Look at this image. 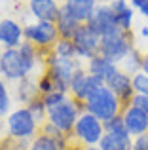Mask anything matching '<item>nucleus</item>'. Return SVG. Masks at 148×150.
Wrapping results in <instances>:
<instances>
[{
	"label": "nucleus",
	"instance_id": "nucleus-1",
	"mask_svg": "<svg viewBox=\"0 0 148 150\" xmlns=\"http://www.w3.org/2000/svg\"><path fill=\"white\" fill-rule=\"evenodd\" d=\"M84 108H85V112L93 114V116L99 118L101 122H108V120H112V118L122 114L123 105H122V101L110 91V88H108L106 84H103L85 99Z\"/></svg>",
	"mask_w": 148,
	"mask_h": 150
},
{
	"label": "nucleus",
	"instance_id": "nucleus-2",
	"mask_svg": "<svg viewBox=\"0 0 148 150\" xmlns=\"http://www.w3.org/2000/svg\"><path fill=\"white\" fill-rule=\"evenodd\" d=\"M84 103L76 101L74 97L68 95L67 99L59 105L48 108V124H51L55 129H59L65 135H72L74 125H76L80 114L84 112Z\"/></svg>",
	"mask_w": 148,
	"mask_h": 150
},
{
	"label": "nucleus",
	"instance_id": "nucleus-3",
	"mask_svg": "<svg viewBox=\"0 0 148 150\" xmlns=\"http://www.w3.org/2000/svg\"><path fill=\"white\" fill-rule=\"evenodd\" d=\"M6 129H8V135H10L11 139L19 141V143L32 141L34 137L40 133V125H38V122L32 118V114L29 112L27 106H19L13 112L8 114Z\"/></svg>",
	"mask_w": 148,
	"mask_h": 150
},
{
	"label": "nucleus",
	"instance_id": "nucleus-4",
	"mask_svg": "<svg viewBox=\"0 0 148 150\" xmlns=\"http://www.w3.org/2000/svg\"><path fill=\"white\" fill-rule=\"evenodd\" d=\"M23 33H25V40L30 42L40 55L49 53L55 44L59 42V30H57L55 23H49V21H34L29 23V25L23 27Z\"/></svg>",
	"mask_w": 148,
	"mask_h": 150
},
{
	"label": "nucleus",
	"instance_id": "nucleus-5",
	"mask_svg": "<svg viewBox=\"0 0 148 150\" xmlns=\"http://www.w3.org/2000/svg\"><path fill=\"white\" fill-rule=\"evenodd\" d=\"M135 38L133 33H125V30H116L112 34H106V36L101 38V48H99V55L110 59L112 63L120 65L123 59L127 57L131 50L135 48Z\"/></svg>",
	"mask_w": 148,
	"mask_h": 150
},
{
	"label": "nucleus",
	"instance_id": "nucleus-6",
	"mask_svg": "<svg viewBox=\"0 0 148 150\" xmlns=\"http://www.w3.org/2000/svg\"><path fill=\"white\" fill-rule=\"evenodd\" d=\"M104 135V122L89 112H82L72 131V139L82 146H97Z\"/></svg>",
	"mask_w": 148,
	"mask_h": 150
},
{
	"label": "nucleus",
	"instance_id": "nucleus-7",
	"mask_svg": "<svg viewBox=\"0 0 148 150\" xmlns=\"http://www.w3.org/2000/svg\"><path fill=\"white\" fill-rule=\"evenodd\" d=\"M72 42L76 46L78 57L80 59H93L95 55H99V48H101V36L87 25V23H82L78 27V30L74 33Z\"/></svg>",
	"mask_w": 148,
	"mask_h": 150
},
{
	"label": "nucleus",
	"instance_id": "nucleus-8",
	"mask_svg": "<svg viewBox=\"0 0 148 150\" xmlns=\"http://www.w3.org/2000/svg\"><path fill=\"white\" fill-rule=\"evenodd\" d=\"M0 74L8 82H15V84L25 76H29L17 48H2V51H0Z\"/></svg>",
	"mask_w": 148,
	"mask_h": 150
},
{
	"label": "nucleus",
	"instance_id": "nucleus-9",
	"mask_svg": "<svg viewBox=\"0 0 148 150\" xmlns=\"http://www.w3.org/2000/svg\"><path fill=\"white\" fill-rule=\"evenodd\" d=\"M103 84H104L103 80H99V78L93 76V74H89L87 69L80 67V69L74 72V76H72L68 93H70V97H74L76 101L85 103V99H87V97L91 95L99 86H103Z\"/></svg>",
	"mask_w": 148,
	"mask_h": 150
},
{
	"label": "nucleus",
	"instance_id": "nucleus-10",
	"mask_svg": "<svg viewBox=\"0 0 148 150\" xmlns=\"http://www.w3.org/2000/svg\"><path fill=\"white\" fill-rule=\"evenodd\" d=\"M104 84H106L108 88H110V91L122 101L123 108L131 105V101H133V97H135V88H133V78H131V74L123 72V70L120 69V70H116Z\"/></svg>",
	"mask_w": 148,
	"mask_h": 150
},
{
	"label": "nucleus",
	"instance_id": "nucleus-11",
	"mask_svg": "<svg viewBox=\"0 0 148 150\" xmlns=\"http://www.w3.org/2000/svg\"><path fill=\"white\" fill-rule=\"evenodd\" d=\"M87 25L91 27L101 38L120 30L118 25H116V19H114V11H112V8L108 6V4H97V8H95V11H93L91 19L87 21Z\"/></svg>",
	"mask_w": 148,
	"mask_h": 150
},
{
	"label": "nucleus",
	"instance_id": "nucleus-12",
	"mask_svg": "<svg viewBox=\"0 0 148 150\" xmlns=\"http://www.w3.org/2000/svg\"><path fill=\"white\" fill-rule=\"evenodd\" d=\"M122 118H123V124L127 127V133H129L133 139L148 133V114L141 106L137 105H129L122 110Z\"/></svg>",
	"mask_w": 148,
	"mask_h": 150
},
{
	"label": "nucleus",
	"instance_id": "nucleus-13",
	"mask_svg": "<svg viewBox=\"0 0 148 150\" xmlns=\"http://www.w3.org/2000/svg\"><path fill=\"white\" fill-rule=\"evenodd\" d=\"M29 10L36 21L57 23L61 15L59 0H29Z\"/></svg>",
	"mask_w": 148,
	"mask_h": 150
},
{
	"label": "nucleus",
	"instance_id": "nucleus-14",
	"mask_svg": "<svg viewBox=\"0 0 148 150\" xmlns=\"http://www.w3.org/2000/svg\"><path fill=\"white\" fill-rule=\"evenodd\" d=\"M25 42L23 27L13 19H2L0 21V46L4 50L8 48H19Z\"/></svg>",
	"mask_w": 148,
	"mask_h": 150
},
{
	"label": "nucleus",
	"instance_id": "nucleus-15",
	"mask_svg": "<svg viewBox=\"0 0 148 150\" xmlns=\"http://www.w3.org/2000/svg\"><path fill=\"white\" fill-rule=\"evenodd\" d=\"M97 0H65L61 6L63 10L68 11V15H72L78 23H87L91 19L93 11L97 8Z\"/></svg>",
	"mask_w": 148,
	"mask_h": 150
},
{
	"label": "nucleus",
	"instance_id": "nucleus-16",
	"mask_svg": "<svg viewBox=\"0 0 148 150\" xmlns=\"http://www.w3.org/2000/svg\"><path fill=\"white\" fill-rule=\"evenodd\" d=\"M108 6L114 11V19H116L118 29L129 33L131 23H133V8H131V4L127 0H110Z\"/></svg>",
	"mask_w": 148,
	"mask_h": 150
},
{
	"label": "nucleus",
	"instance_id": "nucleus-17",
	"mask_svg": "<svg viewBox=\"0 0 148 150\" xmlns=\"http://www.w3.org/2000/svg\"><path fill=\"white\" fill-rule=\"evenodd\" d=\"M85 69H87L89 74H93V76H97L99 80L106 82L116 70H120V67L116 65V63H112L110 59L103 57V55H95L93 59L87 61V67H85Z\"/></svg>",
	"mask_w": 148,
	"mask_h": 150
},
{
	"label": "nucleus",
	"instance_id": "nucleus-18",
	"mask_svg": "<svg viewBox=\"0 0 148 150\" xmlns=\"http://www.w3.org/2000/svg\"><path fill=\"white\" fill-rule=\"evenodd\" d=\"M38 95H40V91H38V78H34L32 74H29V76H25L23 80L17 82V99L19 103H23V106H27Z\"/></svg>",
	"mask_w": 148,
	"mask_h": 150
},
{
	"label": "nucleus",
	"instance_id": "nucleus-19",
	"mask_svg": "<svg viewBox=\"0 0 148 150\" xmlns=\"http://www.w3.org/2000/svg\"><path fill=\"white\" fill-rule=\"evenodd\" d=\"M55 25H57V30H59L61 38H68V40H72L74 33L78 30V27H80L82 23H78L72 15H68V11L63 10V6H61V15H59V19H57Z\"/></svg>",
	"mask_w": 148,
	"mask_h": 150
},
{
	"label": "nucleus",
	"instance_id": "nucleus-20",
	"mask_svg": "<svg viewBox=\"0 0 148 150\" xmlns=\"http://www.w3.org/2000/svg\"><path fill=\"white\" fill-rule=\"evenodd\" d=\"M99 146L103 150H133V137H116L104 133Z\"/></svg>",
	"mask_w": 148,
	"mask_h": 150
},
{
	"label": "nucleus",
	"instance_id": "nucleus-21",
	"mask_svg": "<svg viewBox=\"0 0 148 150\" xmlns=\"http://www.w3.org/2000/svg\"><path fill=\"white\" fill-rule=\"evenodd\" d=\"M27 150H63V146H61V143L55 139V137L40 131L32 141H30V144H29Z\"/></svg>",
	"mask_w": 148,
	"mask_h": 150
},
{
	"label": "nucleus",
	"instance_id": "nucleus-22",
	"mask_svg": "<svg viewBox=\"0 0 148 150\" xmlns=\"http://www.w3.org/2000/svg\"><path fill=\"white\" fill-rule=\"evenodd\" d=\"M142 57H144V53H141L137 48H133L127 53V57L123 59L122 63H120V69L123 70V72H127V74H137V72H141V67H142Z\"/></svg>",
	"mask_w": 148,
	"mask_h": 150
},
{
	"label": "nucleus",
	"instance_id": "nucleus-23",
	"mask_svg": "<svg viewBox=\"0 0 148 150\" xmlns=\"http://www.w3.org/2000/svg\"><path fill=\"white\" fill-rule=\"evenodd\" d=\"M27 108H29V112L32 114V118L38 122V125H44L46 122H48V106L44 105V101H42V97H34L32 101L27 105Z\"/></svg>",
	"mask_w": 148,
	"mask_h": 150
},
{
	"label": "nucleus",
	"instance_id": "nucleus-24",
	"mask_svg": "<svg viewBox=\"0 0 148 150\" xmlns=\"http://www.w3.org/2000/svg\"><path fill=\"white\" fill-rule=\"evenodd\" d=\"M51 51L57 55V57H63V59H80L74 42L68 40V38H59V42L55 44V48Z\"/></svg>",
	"mask_w": 148,
	"mask_h": 150
},
{
	"label": "nucleus",
	"instance_id": "nucleus-25",
	"mask_svg": "<svg viewBox=\"0 0 148 150\" xmlns=\"http://www.w3.org/2000/svg\"><path fill=\"white\" fill-rule=\"evenodd\" d=\"M104 133H110V135H116V137H131L127 133V127L123 124L122 114L112 118V120H108V122H104Z\"/></svg>",
	"mask_w": 148,
	"mask_h": 150
},
{
	"label": "nucleus",
	"instance_id": "nucleus-26",
	"mask_svg": "<svg viewBox=\"0 0 148 150\" xmlns=\"http://www.w3.org/2000/svg\"><path fill=\"white\" fill-rule=\"evenodd\" d=\"M68 95H70V93L61 91V89H55V91L44 93V95H40V97H42V101H44V105L48 106V108H51V106H55V105H59V103H63Z\"/></svg>",
	"mask_w": 148,
	"mask_h": 150
},
{
	"label": "nucleus",
	"instance_id": "nucleus-27",
	"mask_svg": "<svg viewBox=\"0 0 148 150\" xmlns=\"http://www.w3.org/2000/svg\"><path fill=\"white\" fill-rule=\"evenodd\" d=\"M10 106H11V97H10V91H8L4 80L0 78V118L8 116L10 112Z\"/></svg>",
	"mask_w": 148,
	"mask_h": 150
},
{
	"label": "nucleus",
	"instance_id": "nucleus-28",
	"mask_svg": "<svg viewBox=\"0 0 148 150\" xmlns=\"http://www.w3.org/2000/svg\"><path fill=\"white\" fill-rule=\"evenodd\" d=\"M133 88H135V93H139V95H146L148 97V74H144L141 70V72L133 74Z\"/></svg>",
	"mask_w": 148,
	"mask_h": 150
},
{
	"label": "nucleus",
	"instance_id": "nucleus-29",
	"mask_svg": "<svg viewBox=\"0 0 148 150\" xmlns=\"http://www.w3.org/2000/svg\"><path fill=\"white\" fill-rule=\"evenodd\" d=\"M129 2H131V8L139 10V13L148 19V0H129Z\"/></svg>",
	"mask_w": 148,
	"mask_h": 150
},
{
	"label": "nucleus",
	"instance_id": "nucleus-30",
	"mask_svg": "<svg viewBox=\"0 0 148 150\" xmlns=\"http://www.w3.org/2000/svg\"><path fill=\"white\" fill-rule=\"evenodd\" d=\"M133 150H148V133L133 139Z\"/></svg>",
	"mask_w": 148,
	"mask_h": 150
},
{
	"label": "nucleus",
	"instance_id": "nucleus-31",
	"mask_svg": "<svg viewBox=\"0 0 148 150\" xmlns=\"http://www.w3.org/2000/svg\"><path fill=\"white\" fill-rule=\"evenodd\" d=\"M131 105L141 106V108L148 114V97H146V95H139V93H135V97H133V101H131Z\"/></svg>",
	"mask_w": 148,
	"mask_h": 150
},
{
	"label": "nucleus",
	"instance_id": "nucleus-32",
	"mask_svg": "<svg viewBox=\"0 0 148 150\" xmlns=\"http://www.w3.org/2000/svg\"><path fill=\"white\" fill-rule=\"evenodd\" d=\"M141 70L144 74H148V53H144V57H142V67H141Z\"/></svg>",
	"mask_w": 148,
	"mask_h": 150
},
{
	"label": "nucleus",
	"instance_id": "nucleus-33",
	"mask_svg": "<svg viewBox=\"0 0 148 150\" xmlns=\"http://www.w3.org/2000/svg\"><path fill=\"white\" fill-rule=\"evenodd\" d=\"M141 34H142L144 38H148V25H146V27H142V29H141Z\"/></svg>",
	"mask_w": 148,
	"mask_h": 150
},
{
	"label": "nucleus",
	"instance_id": "nucleus-34",
	"mask_svg": "<svg viewBox=\"0 0 148 150\" xmlns=\"http://www.w3.org/2000/svg\"><path fill=\"white\" fill-rule=\"evenodd\" d=\"M84 150H103V148H101V146H99V144H97V146H85Z\"/></svg>",
	"mask_w": 148,
	"mask_h": 150
},
{
	"label": "nucleus",
	"instance_id": "nucleus-35",
	"mask_svg": "<svg viewBox=\"0 0 148 150\" xmlns=\"http://www.w3.org/2000/svg\"><path fill=\"white\" fill-rule=\"evenodd\" d=\"M59 2H61V4H63V2H65V0H59Z\"/></svg>",
	"mask_w": 148,
	"mask_h": 150
}]
</instances>
